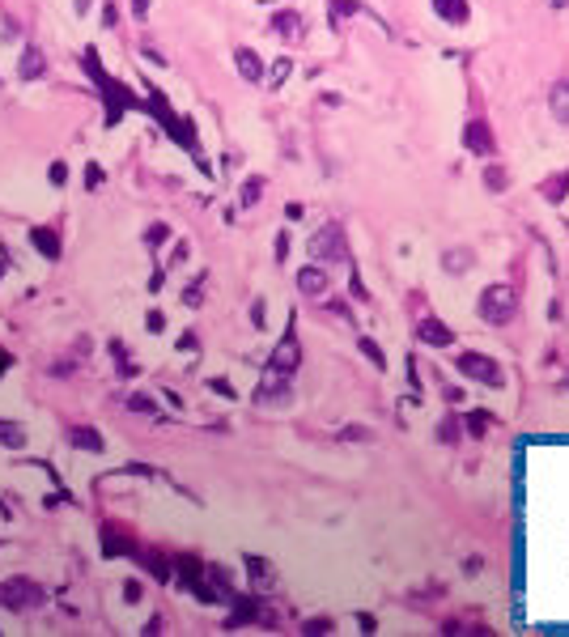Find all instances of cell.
Masks as SVG:
<instances>
[{
	"instance_id": "6da1fadb",
	"label": "cell",
	"mask_w": 569,
	"mask_h": 637,
	"mask_svg": "<svg viewBox=\"0 0 569 637\" xmlns=\"http://www.w3.org/2000/svg\"><path fill=\"white\" fill-rule=\"evenodd\" d=\"M476 315H480L489 327H506V323H514V319H519V289H514V285H506V281H497V285L480 289V298H476Z\"/></svg>"
},
{
	"instance_id": "7a4b0ae2",
	"label": "cell",
	"mask_w": 569,
	"mask_h": 637,
	"mask_svg": "<svg viewBox=\"0 0 569 637\" xmlns=\"http://www.w3.org/2000/svg\"><path fill=\"white\" fill-rule=\"evenodd\" d=\"M310 255L319 264H344L349 259V238H344V225L340 221H327L319 225V234L310 238Z\"/></svg>"
},
{
	"instance_id": "3957f363",
	"label": "cell",
	"mask_w": 569,
	"mask_h": 637,
	"mask_svg": "<svg viewBox=\"0 0 569 637\" xmlns=\"http://www.w3.org/2000/svg\"><path fill=\"white\" fill-rule=\"evenodd\" d=\"M43 599H47V591L34 578H9V582H0V608H9V612H30Z\"/></svg>"
},
{
	"instance_id": "277c9868",
	"label": "cell",
	"mask_w": 569,
	"mask_h": 637,
	"mask_svg": "<svg viewBox=\"0 0 569 637\" xmlns=\"http://www.w3.org/2000/svg\"><path fill=\"white\" fill-rule=\"evenodd\" d=\"M455 370H459V374H468L472 383H485V387H502V383H506L502 366H497L493 357H485V353H472V349L455 357Z\"/></svg>"
},
{
	"instance_id": "5b68a950",
	"label": "cell",
	"mask_w": 569,
	"mask_h": 637,
	"mask_svg": "<svg viewBox=\"0 0 569 637\" xmlns=\"http://www.w3.org/2000/svg\"><path fill=\"white\" fill-rule=\"evenodd\" d=\"M298 366H302V344H298V336L289 332V336L276 344V353H272L268 370H272V374H281V378H293V374H298Z\"/></svg>"
},
{
	"instance_id": "8992f818",
	"label": "cell",
	"mask_w": 569,
	"mask_h": 637,
	"mask_svg": "<svg viewBox=\"0 0 569 637\" xmlns=\"http://www.w3.org/2000/svg\"><path fill=\"white\" fill-rule=\"evenodd\" d=\"M463 149H468V153H476V157H493L497 140H493L489 119H472V123L463 128Z\"/></svg>"
},
{
	"instance_id": "52a82bcc",
	"label": "cell",
	"mask_w": 569,
	"mask_h": 637,
	"mask_svg": "<svg viewBox=\"0 0 569 637\" xmlns=\"http://www.w3.org/2000/svg\"><path fill=\"white\" fill-rule=\"evenodd\" d=\"M255 404H264V408H285L289 404V378H281V374H264V383L255 387Z\"/></svg>"
},
{
	"instance_id": "ba28073f",
	"label": "cell",
	"mask_w": 569,
	"mask_h": 637,
	"mask_svg": "<svg viewBox=\"0 0 569 637\" xmlns=\"http://www.w3.org/2000/svg\"><path fill=\"white\" fill-rule=\"evenodd\" d=\"M417 340L429 344V349H451V344H455V332H451L442 319L425 315V319H417Z\"/></svg>"
},
{
	"instance_id": "9c48e42d",
	"label": "cell",
	"mask_w": 569,
	"mask_h": 637,
	"mask_svg": "<svg viewBox=\"0 0 569 637\" xmlns=\"http://www.w3.org/2000/svg\"><path fill=\"white\" fill-rule=\"evenodd\" d=\"M242 565H247V578H251V587L255 591H272L276 587V565L272 561H264V557H242Z\"/></svg>"
},
{
	"instance_id": "30bf717a",
	"label": "cell",
	"mask_w": 569,
	"mask_h": 637,
	"mask_svg": "<svg viewBox=\"0 0 569 637\" xmlns=\"http://www.w3.org/2000/svg\"><path fill=\"white\" fill-rule=\"evenodd\" d=\"M472 268H476V251H472V247H446V251H442V272L463 276V272H472Z\"/></svg>"
},
{
	"instance_id": "8fae6325",
	"label": "cell",
	"mask_w": 569,
	"mask_h": 637,
	"mask_svg": "<svg viewBox=\"0 0 569 637\" xmlns=\"http://www.w3.org/2000/svg\"><path fill=\"white\" fill-rule=\"evenodd\" d=\"M298 289H302L306 298H319V293H327V272H323L319 264H306V268L298 272Z\"/></svg>"
},
{
	"instance_id": "7c38bea8",
	"label": "cell",
	"mask_w": 569,
	"mask_h": 637,
	"mask_svg": "<svg viewBox=\"0 0 569 637\" xmlns=\"http://www.w3.org/2000/svg\"><path fill=\"white\" fill-rule=\"evenodd\" d=\"M43 68H47V60H43V51L30 43V47L21 51V60H17V77H21V81H38Z\"/></svg>"
},
{
	"instance_id": "4fadbf2b",
	"label": "cell",
	"mask_w": 569,
	"mask_h": 637,
	"mask_svg": "<svg viewBox=\"0 0 569 637\" xmlns=\"http://www.w3.org/2000/svg\"><path fill=\"white\" fill-rule=\"evenodd\" d=\"M234 64H238V77H242V81H264V60H259L251 47H238V51H234Z\"/></svg>"
},
{
	"instance_id": "5bb4252c",
	"label": "cell",
	"mask_w": 569,
	"mask_h": 637,
	"mask_svg": "<svg viewBox=\"0 0 569 637\" xmlns=\"http://www.w3.org/2000/svg\"><path fill=\"white\" fill-rule=\"evenodd\" d=\"M30 242H34V251H38V255L60 259V234H55L51 225H34V230H30Z\"/></svg>"
},
{
	"instance_id": "9a60e30c",
	"label": "cell",
	"mask_w": 569,
	"mask_h": 637,
	"mask_svg": "<svg viewBox=\"0 0 569 637\" xmlns=\"http://www.w3.org/2000/svg\"><path fill=\"white\" fill-rule=\"evenodd\" d=\"M72 446H77V451H89V455H102V451H106V442H102V434H98L94 425H77V429H72Z\"/></svg>"
},
{
	"instance_id": "2e32d148",
	"label": "cell",
	"mask_w": 569,
	"mask_h": 637,
	"mask_svg": "<svg viewBox=\"0 0 569 637\" xmlns=\"http://www.w3.org/2000/svg\"><path fill=\"white\" fill-rule=\"evenodd\" d=\"M540 196H544L548 204H561V200L569 196V170L553 174V179H544V183H540Z\"/></svg>"
},
{
	"instance_id": "e0dca14e",
	"label": "cell",
	"mask_w": 569,
	"mask_h": 637,
	"mask_svg": "<svg viewBox=\"0 0 569 637\" xmlns=\"http://www.w3.org/2000/svg\"><path fill=\"white\" fill-rule=\"evenodd\" d=\"M434 13L451 26H463L468 21V0H434Z\"/></svg>"
},
{
	"instance_id": "ac0fdd59",
	"label": "cell",
	"mask_w": 569,
	"mask_h": 637,
	"mask_svg": "<svg viewBox=\"0 0 569 637\" xmlns=\"http://www.w3.org/2000/svg\"><path fill=\"white\" fill-rule=\"evenodd\" d=\"M548 106H553V115L569 123V81H557L553 89H548Z\"/></svg>"
},
{
	"instance_id": "d6986e66",
	"label": "cell",
	"mask_w": 569,
	"mask_h": 637,
	"mask_svg": "<svg viewBox=\"0 0 569 637\" xmlns=\"http://www.w3.org/2000/svg\"><path fill=\"white\" fill-rule=\"evenodd\" d=\"M140 557V565L153 574V582H170V565L162 561V553H136Z\"/></svg>"
},
{
	"instance_id": "ffe728a7",
	"label": "cell",
	"mask_w": 569,
	"mask_h": 637,
	"mask_svg": "<svg viewBox=\"0 0 569 637\" xmlns=\"http://www.w3.org/2000/svg\"><path fill=\"white\" fill-rule=\"evenodd\" d=\"M298 26H302V21H298V13H293V9H285V13H276V17H272V30H276L281 38H298Z\"/></svg>"
},
{
	"instance_id": "44dd1931",
	"label": "cell",
	"mask_w": 569,
	"mask_h": 637,
	"mask_svg": "<svg viewBox=\"0 0 569 637\" xmlns=\"http://www.w3.org/2000/svg\"><path fill=\"white\" fill-rule=\"evenodd\" d=\"M485 187H489V191H506V187H510V174H506V166L489 162V166H485Z\"/></svg>"
},
{
	"instance_id": "7402d4cb",
	"label": "cell",
	"mask_w": 569,
	"mask_h": 637,
	"mask_svg": "<svg viewBox=\"0 0 569 637\" xmlns=\"http://www.w3.org/2000/svg\"><path fill=\"white\" fill-rule=\"evenodd\" d=\"M204 289H208V272H196V281L183 289V306H200V302H204Z\"/></svg>"
},
{
	"instance_id": "603a6c76",
	"label": "cell",
	"mask_w": 569,
	"mask_h": 637,
	"mask_svg": "<svg viewBox=\"0 0 569 637\" xmlns=\"http://www.w3.org/2000/svg\"><path fill=\"white\" fill-rule=\"evenodd\" d=\"M459 434H463V425L455 421V412L438 421V442H442V446H455V442H459Z\"/></svg>"
},
{
	"instance_id": "cb8c5ba5",
	"label": "cell",
	"mask_w": 569,
	"mask_h": 637,
	"mask_svg": "<svg viewBox=\"0 0 569 637\" xmlns=\"http://www.w3.org/2000/svg\"><path fill=\"white\" fill-rule=\"evenodd\" d=\"M0 446H26V429L17 425V421H0Z\"/></svg>"
},
{
	"instance_id": "d4e9b609",
	"label": "cell",
	"mask_w": 569,
	"mask_h": 637,
	"mask_svg": "<svg viewBox=\"0 0 569 637\" xmlns=\"http://www.w3.org/2000/svg\"><path fill=\"white\" fill-rule=\"evenodd\" d=\"M357 349H361V357H370V366H378V370H387V353L378 349V340H370V336H361V340H357Z\"/></svg>"
},
{
	"instance_id": "484cf974",
	"label": "cell",
	"mask_w": 569,
	"mask_h": 637,
	"mask_svg": "<svg viewBox=\"0 0 569 637\" xmlns=\"http://www.w3.org/2000/svg\"><path fill=\"white\" fill-rule=\"evenodd\" d=\"M259 196H264V179H247L238 200H242V208H251V204H259Z\"/></svg>"
},
{
	"instance_id": "4316f807",
	"label": "cell",
	"mask_w": 569,
	"mask_h": 637,
	"mask_svg": "<svg viewBox=\"0 0 569 637\" xmlns=\"http://www.w3.org/2000/svg\"><path fill=\"white\" fill-rule=\"evenodd\" d=\"M468 434H472V438H485V434H489V412H480V408L468 412Z\"/></svg>"
},
{
	"instance_id": "83f0119b",
	"label": "cell",
	"mask_w": 569,
	"mask_h": 637,
	"mask_svg": "<svg viewBox=\"0 0 569 637\" xmlns=\"http://www.w3.org/2000/svg\"><path fill=\"white\" fill-rule=\"evenodd\" d=\"M340 442H374V429H366V425H344V429H340Z\"/></svg>"
},
{
	"instance_id": "f1b7e54d",
	"label": "cell",
	"mask_w": 569,
	"mask_h": 637,
	"mask_svg": "<svg viewBox=\"0 0 569 637\" xmlns=\"http://www.w3.org/2000/svg\"><path fill=\"white\" fill-rule=\"evenodd\" d=\"M166 238H170V225H166V221H153V225L145 230V242H149V247H162Z\"/></svg>"
},
{
	"instance_id": "f546056e",
	"label": "cell",
	"mask_w": 569,
	"mask_h": 637,
	"mask_svg": "<svg viewBox=\"0 0 569 637\" xmlns=\"http://www.w3.org/2000/svg\"><path fill=\"white\" fill-rule=\"evenodd\" d=\"M128 408H132V412H157V400H153V395H132Z\"/></svg>"
},
{
	"instance_id": "4dcf8cb0",
	"label": "cell",
	"mask_w": 569,
	"mask_h": 637,
	"mask_svg": "<svg viewBox=\"0 0 569 637\" xmlns=\"http://www.w3.org/2000/svg\"><path fill=\"white\" fill-rule=\"evenodd\" d=\"M289 72H293V60H285V55H281V60L272 64V81H285Z\"/></svg>"
},
{
	"instance_id": "1f68e13d",
	"label": "cell",
	"mask_w": 569,
	"mask_h": 637,
	"mask_svg": "<svg viewBox=\"0 0 569 637\" xmlns=\"http://www.w3.org/2000/svg\"><path fill=\"white\" fill-rule=\"evenodd\" d=\"M51 183H55V187L68 183V166H64V162H51Z\"/></svg>"
},
{
	"instance_id": "d6a6232c",
	"label": "cell",
	"mask_w": 569,
	"mask_h": 637,
	"mask_svg": "<svg viewBox=\"0 0 569 637\" xmlns=\"http://www.w3.org/2000/svg\"><path fill=\"white\" fill-rule=\"evenodd\" d=\"M349 285H353V293H357L361 302L370 298V293H366V285H361V276H357V264H353V272H349Z\"/></svg>"
},
{
	"instance_id": "836d02e7",
	"label": "cell",
	"mask_w": 569,
	"mask_h": 637,
	"mask_svg": "<svg viewBox=\"0 0 569 637\" xmlns=\"http://www.w3.org/2000/svg\"><path fill=\"white\" fill-rule=\"evenodd\" d=\"M145 327H149V332H162V327H166L162 310H149V315H145Z\"/></svg>"
},
{
	"instance_id": "e575fe53",
	"label": "cell",
	"mask_w": 569,
	"mask_h": 637,
	"mask_svg": "<svg viewBox=\"0 0 569 637\" xmlns=\"http://www.w3.org/2000/svg\"><path fill=\"white\" fill-rule=\"evenodd\" d=\"M208 387H213L217 395H225V400H234V387H230L225 378H208Z\"/></svg>"
},
{
	"instance_id": "d590c367",
	"label": "cell",
	"mask_w": 569,
	"mask_h": 637,
	"mask_svg": "<svg viewBox=\"0 0 569 637\" xmlns=\"http://www.w3.org/2000/svg\"><path fill=\"white\" fill-rule=\"evenodd\" d=\"M85 170H89V174H85V183H89V187H98V183H102V166H98V162H89Z\"/></svg>"
},
{
	"instance_id": "8d00e7d4",
	"label": "cell",
	"mask_w": 569,
	"mask_h": 637,
	"mask_svg": "<svg viewBox=\"0 0 569 637\" xmlns=\"http://www.w3.org/2000/svg\"><path fill=\"white\" fill-rule=\"evenodd\" d=\"M251 323H255V327H264V298H255V302H251Z\"/></svg>"
},
{
	"instance_id": "74e56055",
	"label": "cell",
	"mask_w": 569,
	"mask_h": 637,
	"mask_svg": "<svg viewBox=\"0 0 569 637\" xmlns=\"http://www.w3.org/2000/svg\"><path fill=\"white\" fill-rule=\"evenodd\" d=\"M140 595H145L140 582H128V587H123V599H128V604H140Z\"/></svg>"
},
{
	"instance_id": "f35d334b",
	"label": "cell",
	"mask_w": 569,
	"mask_h": 637,
	"mask_svg": "<svg viewBox=\"0 0 569 637\" xmlns=\"http://www.w3.org/2000/svg\"><path fill=\"white\" fill-rule=\"evenodd\" d=\"M306 633H332V621L323 616V621H306Z\"/></svg>"
},
{
	"instance_id": "ab89813d",
	"label": "cell",
	"mask_w": 569,
	"mask_h": 637,
	"mask_svg": "<svg viewBox=\"0 0 569 637\" xmlns=\"http://www.w3.org/2000/svg\"><path fill=\"white\" fill-rule=\"evenodd\" d=\"M285 255H289V234L281 230V234H276V259H285Z\"/></svg>"
},
{
	"instance_id": "60d3db41",
	"label": "cell",
	"mask_w": 569,
	"mask_h": 637,
	"mask_svg": "<svg viewBox=\"0 0 569 637\" xmlns=\"http://www.w3.org/2000/svg\"><path fill=\"white\" fill-rule=\"evenodd\" d=\"M442 395H446V404H463V391H459V387H446Z\"/></svg>"
},
{
	"instance_id": "b9f144b4",
	"label": "cell",
	"mask_w": 569,
	"mask_h": 637,
	"mask_svg": "<svg viewBox=\"0 0 569 637\" xmlns=\"http://www.w3.org/2000/svg\"><path fill=\"white\" fill-rule=\"evenodd\" d=\"M132 13H136V17H145V13H149V0H132Z\"/></svg>"
},
{
	"instance_id": "7bdbcfd3",
	"label": "cell",
	"mask_w": 569,
	"mask_h": 637,
	"mask_svg": "<svg viewBox=\"0 0 569 637\" xmlns=\"http://www.w3.org/2000/svg\"><path fill=\"white\" fill-rule=\"evenodd\" d=\"M4 366H9V353H0V370H4Z\"/></svg>"
},
{
	"instance_id": "ee69618b",
	"label": "cell",
	"mask_w": 569,
	"mask_h": 637,
	"mask_svg": "<svg viewBox=\"0 0 569 637\" xmlns=\"http://www.w3.org/2000/svg\"><path fill=\"white\" fill-rule=\"evenodd\" d=\"M4 272H9V264H4V259H0V276H4Z\"/></svg>"
},
{
	"instance_id": "f6af8a7d",
	"label": "cell",
	"mask_w": 569,
	"mask_h": 637,
	"mask_svg": "<svg viewBox=\"0 0 569 637\" xmlns=\"http://www.w3.org/2000/svg\"><path fill=\"white\" fill-rule=\"evenodd\" d=\"M561 387H565V391H569V378H565V383H561Z\"/></svg>"
}]
</instances>
